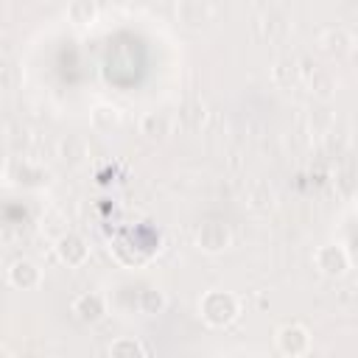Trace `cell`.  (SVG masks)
Wrapping results in <instances>:
<instances>
[{"label":"cell","mask_w":358,"mask_h":358,"mask_svg":"<svg viewBox=\"0 0 358 358\" xmlns=\"http://www.w3.org/2000/svg\"><path fill=\"white\" fill-rule=\"evenodd\" d=\"M201 319L213 327H227L238 319V299L229 291H210L201 299Z\"/></svg>","instance_id":"cell-1"},{"label":"cell","mask_w":358,"mask_h":358,"mask_svg":"<svg viewBox=\"0 0 358 358\" xmlns=\"http://www.w3.org/2000/svg\"><path fill=\"white\" fill-rule=\"evenodd\" d=\"M56 255H59V260H62L64 266L78 268V266L87 263L90 246H87V241H84L78 232H62L59 241H56Z\"/></svg>","instance_id":"cell-2"},{"label":"cell","mask_w":358,"mask_h":358,"mask_svg":"<svg viewBox=\"0 0 358 358\" xmlns=\"http://www.w3.org/2000/svg\"><path fill=\"white\" fill-rule=\"evenodd\" d=\"M196 243H199L201 252L215 255V252H224V249L232 243V232H229V227L221 224V221H207V224L199 227Z\"/></svg>","instance_id":"cell-3"},{"label":"cell","mask_w":358,"mask_h":358,"mask_svg":"<svg viewBox=\"0 0 358 358\" xmlns=\"http://www.w3.org/2000/svg\"><path fill=\"white\" fill-rule=\"evenodd\" d=\"M277 347L285 355H305L310 347V336L302 324H285L277 330Z\"/></svg>","instance_id":"cell-4"},{"label":"cell","mask_w":358,"mask_h":358,"mask_svg":"<svg viewBox=\"0 0 358 358\" xmlns=\"http://www.w3.org/2000/svg\"><path fill=\"white\" fill-rule=\"evenodd\" d=\"M316 266H319V271L327 274V277H341V274L350 268V257H347V252H344L341 246L327 243V246H322V249L316 252Z\"/></svg>","instance_id":"cell-5"},{"label":"cell","mask_w":358,"mask_h":358,"mask_svg":"<svg viewBox=\"0 0 358 358\" xmlns=\"http://www.w3.org/2000/svg\"><path fill=\"white\" fill-rule=\"evenodd\" d=\"M73 313H76L81 322L95 324V322H101V319L106 316V299H103L101 294H95V291H87V294H81V296L73 302Z\"/></svg>","instance_id":"cell-6"},{"label":"cell","mask_w":358,"mask_h":358,"mask_svg":"<svg viewBox=\"0 0 358 358\" xmlns=\"http://www.w3.org/2000/svg\"><path fill=\"white\" fill-rule=\"evenodd\" d=\"M8 282L14 288H20V291H31V288H36L42 282V271L31 260H14L8 266Z\"/></svg>","instance_id":"cell-7"},{"label":"cell","mask_w":358,"mask_h":358,"mask_svg":"<svg viewBox=\"0 0 358 358\" xmlns=\"http://www.w3.org/2000/svg\"><path fill=\"white\" fill-rule=\"evenodd\" d=\"M213 6L207 0H182L179 3V20L190 28H201L207 22H213Z\"/></svg>","instance_id":"cell-8"},{"label":"cell","mask_w":358,"mask_h":358,"mask_svg":"<svg viewBox=\"0 0 358 358\" xmlns=\"http://www.w3.org/2000/svg\"><path fill=\"white\" fill-rule=\"evenodd\" d=\"M173 129V117L168 112H148L143 120H140V131L148 137V140H165Z\"/></svg>","instance_id":"cell-9"},{"label":"cell","mask_w":358,"mask_h":358,"mask_svg":"<svg viewBox=\"0 0 358 358\" xmlns=\"http://www.w3.org/2000/svg\"><path fill=\"white\" fill-rule=\"evenodd\" d=\"M322 48H324L327 56L341 59V56H347V53L352 50V36H350L344 28H327V31L322 34Z\"/></svg>","instance_id":"cell-10"},{"label":"cell","mask_w":358,"mask_h":358,"mask_svg":"<svg viewBox=\"0 0 358 358\" xmlns=\"http://www.w3.org/2000/svg\"><path fill=\"white\" fill-rule=\"evenodd\" d=\"M176 120H179V126H182V129H187V131H196V129H201V123L207 120V106H204L201 101L190 98V101H185V103L179 106V112H176Z\"/></svg>","instance_id":"cell-11"},{"label":"cell","mask_w":358,"mask_h":358,"mask_svg":"<svg viewBox=\"0 0 358 358\" xmlns=\"http://www.w3.org/2000/svg\"><path fill=\"white\" fill-rule=\"evenodd\" d=\"M90 157V145L81 134H70L62 140V159L70 165H84V159Z\"/></svg>","instance_id":"cell-12"},{"label":"cell","mask_w":358,"mask_h":358,"mask_svg":"<svg viewBox=\"0 0 358 358\" xmlns=\"http://www.w3.org/2000/svg\"><path fill=\"white\" fill-rule=\"evenodd\" d=\"M120 120H123V115L112 103H101L92 109V126L98 131H115V129H120Z\"/></svg>","instance_id":"cell-13"},{"label":"cell","mask_w":358,"mask_h":358,"mask_svg":"<svg viewBox=\"0 0 358 358\" xmlns=\"http://www.w3.org/2000/svg\"><path fill=\"white\" fill-rule=\"evenodd\" d=\"M299 76H302L299 59H291V56L277 59V64H274V81H277L280 87H294V84L299 81Z\"/></svg>","instance_id":"cell-14"},{"label":"cell","mask_w":358,"mask_h":358,"mask_svg":"<svg viewBox=\"0 0 358 358\" xmlns=\"http://www.w3.org/2000/svg\"><path fill=\"white\" fill-rule=\"evenodd\" d=\"M67 17L76 25H90L98 17V6H95V0H73L67 6Z\"/></svg>","instance_id":"cell-15"},{"label":"cell","mask_w":358,"mask_h":358,"mask_svg":"<svg viewBox=\"0 0 358 358\" xmlns=\"http://www.w3.org/2000/svg\"><path fill=\"white\" fill-rule=\"evenodd\" d=\"M109 355H117V358L148 355V347H145L143 341H137V338H129V336H123V338H117V341H112V344H109Z\"/></svg>","instance_id":"cell-16"},{"label":"cell","mask_w":358,"mask_h":358,"mask_svg":"<svg viewBox=\"0 0 358 358\" xmlns=\"http://www.w3.org/2000/svg\"><path fill=\"white\" fill-rule=\"evenodd\" d=\"M310 90H313V95H319V98H330L333 90H336L333 73H330V70H313V73H310Z\"/></svg>","instance_id":"cell-17"},{"label":"cell","mask_w":358,"mask_h":358,"mask_svg":"<svg viewBox=\"0 0 358 358\" xmlns=\"http://www.w3.org/2000/svg\"><path fill=\"white\" fill-rule=\"evenodd\" d=\"M140 308H143V313H159V310L165 308V296H162V291H157V288H145V291L140 294Z\"/></svg>","instance_id":"cell-18"},{"label":"cell","mask_w":358,"mask_h":358,"mask_svg":"<svg viewBox=\"0 0 358 358\" xmlns=\"http://www.w3.org/2000/svg\"><path fill=\"white\" fill-rule=\"evenodd\" d=\"M352 176H358V173H355V171H344V173H341V190H344V193H350V190H352V185H355V179H352Z\"/></svg>","instance_id":"cell-19"},{"label":"cell","mask_w":358,"mask_h":358,"mask_svg":"<svg viewBox=\"0 0 358 358\" xmlns=\"http://www.w3.org/2000/svg\"><path fill=\"white\" fill-rule=\"evenodd\" d=\"M34 3H42V0H34Z\"/></svg>","instance_id":"cell-20"}]
</instances>
